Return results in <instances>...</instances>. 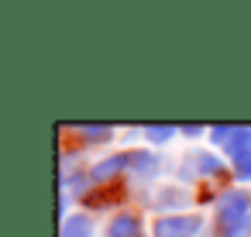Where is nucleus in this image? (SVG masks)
I'll return each mask as SVG.
<instances>
[{"instance_id": "f257e3e1", "label": "nucleus", "mask_w": 251, "mask_h": 237, "mask_svg": "<svg viewBox=\"0 0 251 237\" xmlns=\"http://www.w3.org/2000/svg\"><path fill=\"white\" fill-rule=\"evenodd\" d=\"M244 220H251V199L237 189L224 192L217 199V234H224L230 227H241Z\"/></svg>"}, {"instance_id": "f03ea898", "label": "nucleus", "mask_w": 251, "mask_h": 237, "mask_svg": "<svg viewBox=\"0 0 251 237\" xmlns=\"http://www.w3.org/2000/svg\"><path fill=\"white\" fill-rule=\"evenodd\" d=\"M200 216H158L155 237H196L200 234Z\"/></svg>"}, {"instance_id": "7ed1b4c3", "label": "nucleus", "mask_w": 251, "mask_h": 237, "mask_svg": "<svg viewBox=\"0 0 251 237\" xmlns=\"http://www.w3.org/2000/svg\"><path fill=\"white\" fill-rule=\"evenodd\" d=\"M186 165H189V168L182 172L186 179H189V175H220V168H224L220 158H213V155H193Z\"/></svg>"}, {"instance_id": "20e7f679", "label": "nucleus", "mask_w": 251, "mask_h": 237, "mask_svg": "<svg viewBox=\"0 0 251 237\" xmlns=\"http://www.w3.org/2000/svg\"><path fill=\"white\" fill-rule=\"evenodd\" d=\"M107 234H110V237H141V223H138V216L121 213V216H114V220L107 223Z\"/></svg>"}, {"instance_id": "39448f33", "label": "nucleus", "mask_w": 251, "mask_h": 237, "mask_svg": "<svg viewBox=\"0 0 251 237\" xmlns=\"http://www.w3.org/2000/svg\"><path fill=\"white\" fill-rule=\"evenodd\" d=\"M127 165H131V172L141 175V179H148V175H155V172L162 168V162H158L155 155H148V151H134V155H127Z\"/></svg>"}, {"instance_id": "423d86ee", "label": "nucleus", "mask_w": 251, "mask_h": 237, "mask_svg": "<svg viewBox=\"0 0 251 237\" xmlns=\"http://www.w3.org/2000/svg\"><path fill=\"white\" fill-rule=\"evenodd\" d=\"M234 175L251 179V134H244V141L234 148Z\"/></svg>"}, {"instance_id": "0eeeda50", "label": "nucleus", "mask_w": 251, "mask_h": 237, "mask_svg": "<svg viewBox=\"0 0 251 237\" xmlns=\"http://www.w3.org/2000/svg\"><path fill=\"white\" fill-rule=\"evenodd\" d=\"M90 234H93V223H90V216H83V213L66 216V220H62V230H59V237H90Z\"/></svg>"}, {"instance_id": "6e6552de", "label": "nucleus", "mask_w": 251, "mask_h": 237, "mask_svg": "<svg viewBox=\"0 0 251 237\" xmlns=\"http://www.w3.org/2000/svg\"><path fill=\"white\" fill-rule=\"evenodd\" d=\"M127 165V155H114V158H103L93 172H90V179H97V182H103V179H110V175H117L121 168Z\"/></svg>"}, {"instance_id": "1a4fd4ad", "label": "nucleus", "mask_w": 251, "mask_h": 237, "mask_svg": "<svg viewBox=\"0 0 251 237\" xmlns=\"http://www.w3.org/2000/svg\"><path fill=\"white\" fill-rule=\"evenodd\" d=\"M79 138L90 141V144H100V141H110L114 131H110V127H97V124H83V127H79Z\"/></svg>"}, {"instance_id": "9d476101", "label": "nucleus", "mask_w": 251, "mask_h": 237, "mask_svg": "<svg viewBox=\"0 0 251 237\" xmlns=\"http://www.w3.org/2000/svg\"><path fill=\"white\" fill-rule=\"evenodd\" d=\"M172 134H176L172 124H148V127H145V138H148L151 144H165Z\"/></svg>"}, {"instance_id": "9b49d317", "label": "nucleus", "mask_w": 251, "mask_h": 237, "mask_svg": "<svg viewBox=\"0 0 251 237\" xmlns=\"http://www.w3.org/2000/svg\"><path fill=\"white\" fill-rule=\"evenodd\" d=\"M155 206H186V196L179 189H165V192H158Z\"/></svg>"}, {"instance_id": "f8f14e48", "label": "nucleus", "mask_w": 251, "mask_h": 237, "mask_svg": "<svg viewBox=\"0 0 251 237\" xmlns=\"http://www.w3.org/2000/svg\"><path fill=\"white\" fill-rule=\"evenodd\" d=\"M217 237H251V220H244L241 227H230V230H224Z\"/></svg>"}, {"instance_id": "ddd939ff", "label": "nucleus", "mask_w": 251, "mask_h": 237, "mask_svg": "<svg viewBox=\"0 0 251 237\" xmlns=\"http://www.w3.org/2000/svg\"><path fill=\"white\" fill-rule=\"evenodd\" d=\"M182 131H186V134H189V138H196V134H200V131H203V127H200V124H189V127H182Z\"/></svg>"}, {"instance_id": "4468645a", "label": "nucleus", "mask_w": 251, "mask_h": 237, "mask_svg": "<svg viewBox=\"0 0 251 237\" xmlns=\"http://www.w3.org/2000/svg\"><path fill=\"white\" fill-rule=\"evenodd\" d=\"M248 134H251V127H248Z\"/></svg>"}]
</instances>
